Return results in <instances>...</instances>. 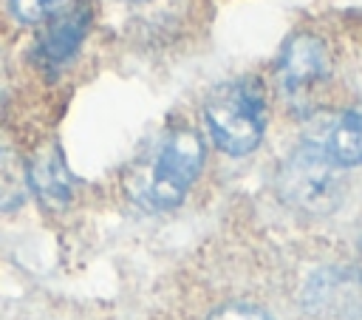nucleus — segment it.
I'll use <instances>...</instances> for the list:
<instances>
[{
	"instance_id": "nucleus-1",
	"label": "nucleus",
	"mask_w": 362,
	"mask_h": 320,
	"mask_svg": "<svg viewBox=\"0 0 362 320\" xmlns=\"http://www.w3.org/2000/svg\"><path fill=\"white\" fill-rule=\"evenodd\" d=\"M204 167V142L195 127L173 125L127 173V193L144 210H173Z\"/></svg>"
},
{
	"instance_id": "nucleus-2",
	"label": "nucleus",
	"mask_w": 362,
	"mask_h": 320,
	"mask_svg": "<svg viewBox=\"0 0 362 320\" xmlns=\"http://www.w3.org/2000/svg\"><path fill=\"white\" fill-rule=\"evenodd\" d=\"M266 91L257 76H235L215 85L204 102L212 142L229 156L252 153L266 133Z\"/></svg>"
},
{
	"instance_id": "nucleus-3",
	"label": "nucleus",
	"mask_w": 362,
	"mask_h": 320,
	"mask_svg": "<svg viewBox=\"0 0 362 320\" xmlns=\"http://www.w3.org/2000/svg\"><path fill=\"white\" fill-rule=\"evenodd\" d=\"M342 167H337L325 150L308 136L303 139L277 170L280 198L308 215H325L342 201Z\"/></svg>"
},
{
	"instance_id": "nucleus-4",
	"label": "nucleus",
	"mask_w": 362,
	"mask_h": 320,
	"mask_svg": "<svg viewBox=\"0 0 362 320\" xmlns=\"http://www.w3.org/2000/svg\"><path fill=\"white\" fill-rule=\"evenodd\" d=\"M331 82V51L314 31L291 34L277 54V88L286 102L308 116L317 110L320 93Z\"/></svg>"
},
{
	"instance_id": "nucleus-5",
	"label": "nucleus",
	"mask_w": 362,
	"mask_h": 320,
	"mask_svg": "<svg viewBox=\"0 0 362 320\" xmlns=\"http://www.w3.org/2000/svg\"><path fill=\"white\" fill-rule=\"evenodd\" d=\"M308 320H362V278L354 269L328 266L308 278L303 289Z\"/></svg>"
},
{
	"instance_id": "nucleus-6",
	"label": "nucleus",
	"mask_w": 362,
	"mask_h": 320,
	"mask_svg": "<svg viewBox=\"0 0 362 320\" xmlns=\"http://www.w3.org/2000/svg\"><path fill=\"white\" fill-rule=\"evenodd\" d=\"M28 170V187L37 193L42 207L51 210H65L74 198V176L62 159L59 144L48 142L42 144L25 164Z\"/></svg>"
},
{
	"instance_id": "nucleus-7",
	"label": "nucleus",
	"mask_w": 362,
	"mask_h": 320,
	"mask_svg": "<svg viewBox=\"0 0 362 320\" xmlns=\"http://www.w3.org/2000/svg\"><path fill=\"white\" fill-rule=\"evenodd\" d=\"M88 28H90V3L82 0L74 8H65L62 14H57L48 23V28L42 31V37L37 42V59L42 65L68 62L76 54V48L82 45Z\"/></svg>"
},
{
	"instance_id": "nucleus-8",
	"label": "nucleus",
	"mask_w": 362,
	"mask_h": 320,
	"mask_svg": "<svg viewBox=\"0 0 362 320\" xmlns=\"http://www.w3.org/2000/svg\"><path fill=\"white\" fill-rule=\"evenodd\" d=\"M337 167L362 164V105H351L337 113L320 133L311 136Z\"/></svg>"
},
{
	"instance_id": "nucleus-9",
	"label": "nucleus",
	"mask_w": 362,
	"mask_h": 320,
	"mask_svg": "<svg viewBox=\"0 0 362 320\" xmlns=\"http://www.w3.org/2000/svg\"><path fill=\"white\" fill-rule=\"evenodd\" d=\"M28 170L14 150H0V210H14L28 195Z\"/></svg>"
},
{
	"instance_id": "nucleus-10",
	"label": "nucleus",
	"mask_w": 362,
	"mask_h": 320,
	"mask_svg": "<svg viewBox=\"0 0 362 320\" xmlns=\"http://www.w3.org/2000/svg\"><path fill=\"white\" fill-rule=\"evenodd\" d=\"M11 11L23 20V23H40L42 17H48L51 11H57L65 0H8Z\"/></svg>"
},
{
	"instance_id": "nucleus-11",
	"label": "nucleus",
	"mask_w": 362,
	"mask_h": 320,
	"mask_svg": "<svg viewBox=\"0 0 362 320\" xmlns=\"http://www.w3.org/2000/svg\"><path fill=\"white\" fill-rule=\"evenodd\" d=\"M206 320H274V317L266 309L252 306V303H223Z\"/></svg>"
},
{
	"instance_id": "nucleus-12",
	"label": "nucleus",
	"mask_w": 362,
	"mask_h": 320,
	"mask_svg": "<svg viewBox=\"0 0 362 320\" xmlns=\"http://www.w3.org/2000/svg\"><path fill=\"white\" fill-rule=\"evenodd\" d=\"M356 272L362 278V241H359V252H356Z\"/></svg>"
}]
</instances>
